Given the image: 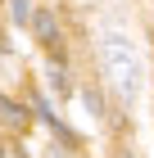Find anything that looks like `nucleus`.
Instances as JSON below:
<instances>
[{"label":"nucleus","instance_id":"nucleus-1","mask_svg":"<svg viewBox=\"0 0 154 158\" xmlns=\"http://www.w3.org/2000/svg\"><path fill=\"white\" fill-rule=\"evenodd\" d=\"M100 59H104V73H109V81H113V90H118L122 99L141 95V59H136V50H131L127 36L109 32L104 45H100Z\"/></svg>","mask_w":154,"mask_h":158},{"label":"nucleus","instance_id":"nucleus-2","mask_svg":"<svg viewBox=\"0 0 154 158\" xmlns=\"http://www.w3.org/2000/svg\"><path fill=\"white\" fill-rule=\"evenodd\" d=\"M32 32H36V41H41L46 50H59V23H55V14H50V9H36Z\"/></svg>","mask_w":154,"mask_h":158},{"label":"nucleus","instance_id":"nucleus-3","mask_svg":"<svg viewBox=\"0 0 154 158\" xmlns=\"http://www.w3.org/2000/svg\"><path fill=\"white\" fill-rule=\"evenodd\" d=\"M0 122H5V127H14V131H23L27 122H32V113H27L23 104H14L9 95H0Z\"/></svg>","mask_w":154,"mask_h":158},{"label":"nucleus","instance_id":"nucleus-4","mask_svg":"<svg viewBox=\"0 0 154 158\" xmlns=\"http://www.w3.org/2000/svg\"><path fill=\"white\" fill-rule=\"evenodd\" d=\"M50 86H55V90H59V95H68V90H73V81H68V68H64L59 59L50 63Z\"/></svg>","mask_w":154,"mask_h":158},{"label":"nucleus","instance_id":"nucleus-5","mask_svg":"<svg viewBox=\"0 0 154 158\" xmlns=\"http://www.w3.org/2000/svg\"><path fill=\"white\" fill-rule=\"evenodd\" d=\"M9 14L18 18V23H32L36 14H32V0H9Z\"/></svg>","mask_w":154,"mask_h":158},{"label":"nucleus","instance_id":"nucleus-6","mask_svg":"<svg viewBox=\"0 0 154 158\" xmlns=\"http://www.w3.org/2000/svg\"><path fill=\"white\" fill-rule=\"evenodd\" d=\"M82 99H86V109H91V113H95V118H100V113H104V99H100V90H86V95H82Z\"/></svg>","mask_w":154,"mask_h":158},{"label":"nucleus","instance_id":"nucleus-7","mask_svg":"<svg viewBox=\"0 0 154 158\" xmlns=\"http://www.w3.org/2000/svg\"><path fill=\"white\" fill-rule=\"evenodd\" d=\"M0 158H23L18 149H9V145H0Z\"/></svg>","mask_w":154,"mask_h":158},{"label":"nucleus","instance_id":"nucleus-8","mask_svg":"<svg viewBox=\"0 0 154 158\" xmlns=\"http://www.w3.org/2000/svg\"><path fill=\"white\" fill-rule=\"evenodd\" d=\"M118 158H131V154H118Z\"/></svg>","mask_w":154,"mask_h":158},{"label":"nucleus","instance_id":"nucleus-9","mask_svg":"<svg viewBox=\"0 0 154 158\" xmlns=\"http://www.w3.org/2000/svg\"><path fill=\"white\" fill-rule=\"evenodd\" d=\"M82 5H91V0H82Z\"/></svg>","mask_w":154,"mask_h":158}]
</instances>
